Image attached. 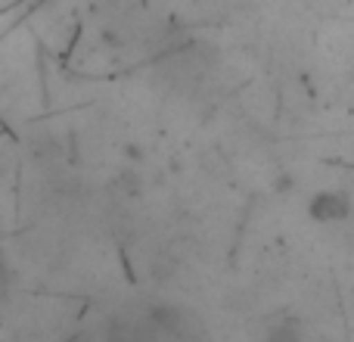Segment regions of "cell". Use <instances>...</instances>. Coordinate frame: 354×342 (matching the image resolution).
<instances>
[{"instance_id": "1", "label": "cell", "mask_w": 354, "mask_h": 342, "mask_svg": "<svg viewBox=\"0 0 354 342\" xmlns=\"http://www.w3.org/2000/svg\"><path fill=\"white\" fill-rule=\"evenodd\" d=\"M308 212H311L314 221H339L348 218L351 199L345 193H339V190H324V193H317L308 202Z\"/></svg>"}]
</instances>
